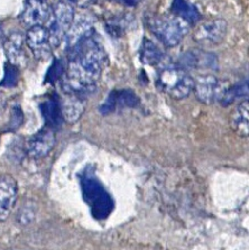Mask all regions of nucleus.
Masks as SVG:
<instances>
[{"label":"nucleus","instance_id":"0eeeda50","mask_svg":"<svg viewBox=\"0 0 249 250\" xmlns=\"http://www.w3.org/2000/svg\"><path fill=\"white\" fill-rule=\"evenodd\" d=\"M227 34V22L224 20H211L197 26L193 39L202 47H211L220 44Z\"/></svg>","mask_w":249,"mask_h":250},{"label":"nucleus","instance_id":"ddd939ff","mask_svg":"<svg viewBox=\"0 0 249 250\" xmlns=\"http://www.w3.org/2000/svg\"><path fill=\"white\" fill-rule=\"evenodd\" d=\"M94 22L91 17L86 16V15H81L77 17L73 21L72 26L69 32L66 34L65 42L66 51L73 47L82 41H85L90 37L94 36Z\"/></svg>","mask_w":249,"mask_h":250},{"label":"nucleus","instance_id":"4468645a","mask_svg":"<svg viewBox=\"0 0 249 250\" xmlns=\"http://www.w3.org/2000/svg\"><path fill=\"white\" fill-rule=\"evenodd\" d=\"M26 37L21 33H13L3 42V51L8 62L15 66L24 65L26 60L25 52Z\"/></svg>","mask_w":249,"mask_h":250},{"label":"nucleus","instance_id":"9d476101","mask_svg":"<svg viewBox=\"0 0 249 250\" xmlns=\"http://www.w3.org/2000/svg\"><path fill=\"white\" fill-rule=\"evenodd\" d=\"M55 145V135L51 128L45 127L32 137L26 143V151L27 155L32 158H43L47 156L54 148Z\"/></svg>","mask_w":249,"mask_h":250},{"label":"nucleus","instance_id":"4be33fe9","mask_svg":"<svg viewBox=\"0 0 249 250\" xmlns=\"http://www.w3.org/2000/svg\"><path fill=\"white\" fill-rule=\"evenodd\" d=\"M18 79H20L18 67L7 62L5 64V75H3L2 81L0 82V86H2V88H14V86L17 85Z\"/></svg>","mask_w":249,"mask_h":250},{"label":"nucleus","instance_id":"dca6fc26","mask_svg":"<svg viewBox=\"0 0 249 250\" xmlns=\"http://www.w3.org/2000/svg\"><path fill=\"white\" fill-rule=\"evenodd\" d=\"M183 69L193 70H216L218 67V60L216 55L206 51H190L186 53L181 59Z\"/></svg>","mask_w":249,"mask_h":250},{"label":"nucleus","instance_id":"f257e3e1","mask_svg":"<svg viewBox=\"0 0 249 250\" xmlns=\"http://www.w3.org/2000/svg\"><path fill=\"white\" fill-rule=\"evenodd\" d=\"M66 52V71L61 80L63 93H72L85 99L96 89L107 55L94 36L80 42Z\"/></svg>","mask_w":249,"mask_h":250},{"label":"nucleus","instance_id":"20e7f679","mask_svg":"<svg viewBox=\"0 0 249 250\" xmlns=\"http://www.w3.org/2000/svg\"><path fill=\"white\" fill-rule=\"evenodd\" d=\"M194 79L181 66L166 65L157 77L158 89L176 100L187 98L194 90Z\"/></svg>","mask_w":249,"mask_h":250},{"label":"nucleus","instance_id":"393cba45","mask_svg":"<svg viewBox=\"0 0 249 250\" xmlns=\"http://www.w3.org/2000/svg\"><path fill=\"white\" fill-rule=\"evenodd\" d=\"M117 1L124 3V5L126 6H129V7H134V6H137L139 2H141V0H117Z\"/></svg>","mask_w":249,"mask_h":250},{"label":"nucleus","instance_id":"7ed1b4c3","mask_svg":"<svg viewBox=\"0 0 249 250\" xmlns=\"http://www.w3.org/2000/svg\"><path fill=\"white\" fill-rule=\"evenodd\" d=\"M148 27L154 36L166 47L179 45L190 30V24L176 15H160L149 18Z\"/></svg>","mask_w":249,"mask_h":250},{"label":"nucleus","instance_id":"f03ea898","mask_svg":"<svg viewBox=\"0 0 249 250\" xmlns=\"http://www.w3.org/2000/svg\"><path fill=\"white\" fill-rule=\"evenodd\" d=\"M80 182L83 199L91 210V214L97 220L107 219L111 214L115 206L109 192L90 168H86L83 172Z\"/></svg>","mask_w":249,"mask_h":250},{"label":"nucleus","instance_id":"6ab92c4d","mask_svg":"<svg viewBox=\"0 0 249 250\" xmlns=\"http://www.w3.org/2000/svg\"><path fill=\"white\" fill-rule=\"evenodd\" d=\"M139 55H141V61L143 63L154 67L163 65L165 61L164 53L158 48L156 44H154L152 41L147 39L143 41Z\"/></svg>","mask_w":249,"mask_h":250},{"label":"nucleus","instance_id":"aec40b11","mask_svg":"<svg viewBox=\"0 0 249 250\" xmlns=\"http://www.w3.org/2000/svg\"><path fill=\"white\" fill-rule=\"evenodd\" d=\"M172 11V14L181 17L190 25L199 21L201 18L197 7L188 0H173Z\"/></svg>","mask_w":249,"mask_h":250},{"label":"nucleus","instance_id":"a211bd4d","mask_svg":"<svg viewBox=\"0 0 249 250\" xmlns=\"http://www.w3.org/2000/svg\"><path fill=\"white\" fill-rule=\"evenodd\" d=\"M230 125L237 135L249 138V101H241L237 104L230 117Z\"/></svg>","mask_w":249,"mask_h":250},{"label":"nucleus","instance_id":"39448f33","mask_svg":"<svg viewBox=\"0 0 249 250\" xmlns=\"http://www.w3.org/2000/svg\"><path fill=\"white\" fill-rule=\"evenodd\" d=\"M74 20V6L64 0H60L58 3H55L52 8L50 26L47 27L53 47H58L64 42Z\"/></svg>","mask_w":249,"mask_h":250},{"label":"nucleus","instance_id":"6e6552de","mask_svg":"<svg viewBox=\"0 0 249 250\" xmlns=\"http://www.w3.org/2000/svg\"><path fill=\"white\" fill-rule=\"evenodd\" d=\"M26 43L36 60L46 61L52 56L53 45L48 28L45 26H34L26 34Z\"/></svg>","mask_w":249,"mask_h":250},{"label":"nucleus","instance_id":"423d86ee","mask_svg":"<svg viewBox=\"0 0 249 250\" xmlns=\"http://www.w3.org/2000/svg\"><path fill=\"white\" fill-rule=\"evenodd\" d=\"M229 83L222 81L213 75H203L195 81L194 93L202 104H211L222 102L230 89Z\"/></svg>","mask_w":249,"mask_h":250},{"label":"nucleus","instance_id":"2eb2a0df","mask_svg":"<svg viewBox=\"0 0 249 250\" xmlns=\"http://www.w3.org/2000/svg\"><path fill=\"white\" fill-rule=\"evenodd\" d=\"M40 109L45 119V123H46V127L51 128L53 130L61 127L64 121L61 108V98L56 94L47 96L40 104Z\"/></svg>","mask_w":249,"mask_h":250},{"label":"nucleus","instance_id":"412c9836","mask_svg":"<svg viewBox=\"0 0 249 250\" xmlns=\"http://www.w3.org/2000/svg\"><path fill=\"white\" fill-rule=\"evenodd\" d=\"M239 99H243L244 101H249V79L238 83V84L230 86V89L228 90L224 100H222L221 104H231L232 102Z\"/></svg>","mask_w":249,"mask_h":250},{"label":"nucleus","instance_id":"f3484780","mask_svg":"<svg viewBox=\"0 0 249 250\" xmlns=\"http://www.w3.org/2000/svg\"><path fill=\"white\" fill-rule=\"evenodd\" d=\"M61 98L62 116L64 121L67 124H74L81 118L82 113L84 112V101L82 97L75 96L72 93H63Z\"/></svg>","mask_w":249,"mask_h":250},{"label":"nucleus","instance_id":"b1692460","mask_svg":"<svg viewBox=\"0 0 249 250\" xmlns=\"http://www.w3.org/2000/svg\"><path fill=\"white\" fill-rule=\"evenodd\" d=\"M64 1L71 3L74 7H80V8H86V7L93 5L96 0H64Z\"/></svg>","mask_w":249,"mask_h":250},{"label":"nucleus","instance_id":"9b49d317","mask_svg":"<svg viewBox=\"0 0 249 250\" xmlns=\"http://www.w3.org/2000/svg\"><path fill=\"white\" fill-rule=\"evenodd\" d=\"M17 182L9 174L0 175V221H5L17 201Z\"/></svg>","mask_w":249,"mask_h":250},{"label":"nucleus","instance_id":"5701e85b","mask_svg":"<svg viewBox=\"0 0 249 250\" xmlns=\"http://www.w3.org/2000/svg\"><path fill=\"white\" fill-rule=\"evenodd\" d=\"M66 71V64H64L62 60H56L52 64L50 70L46 74V80L50 83H55L56 81L62 80Z\"/></svg>","mask_w":249,"mask_h":250},{"label":"nucleus","instance_id":"1a4fd4ad","mask_svg":"<svg viewBox=\"0 0 249 250\" xmlns=\"http://www.w3.org/2000/svg\"><path fill=\"white\" fill-rule=\"evenodd\" d=\"M52 7L48 5V0H26L24 10L21 16L22 24L27 27L44 26L50 21Z\"/></svg>","mask_w":249,"mask_h":250},{"label":"nucleus","instance_id":"f8f14e48","mask_svg":"<svg viewBox=\"0 0 249 250\" xmlns=\"http://www.w3.org/2000/svg\"><path fill=\"white\" fill-rule=\"evenodd\" d=\"M139 104L138 97L131 90H115L109 93L107 99L100 105V112L109 115L123 108H135Z\"/></svg>","mask_w":249,"mask_h":250}]
</instances>
